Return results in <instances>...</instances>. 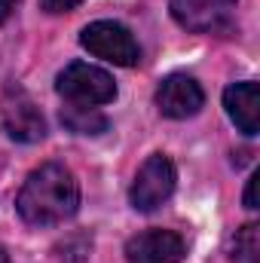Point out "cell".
<instances>
[{
    "mask_svg": "<svg viewBox=\"0 0 260 263\" xmlns=\"http://www.w3.org/2000/svg\"><path fill=\"white\" fill-rule=\"evenodd\" d=\"M80 208V184L73 172L62 162H43L34 168L18 196H15V211L28 227H55L65 223Z\"/></svg>",
    "mask_w": 260,
    "mask_h": 263,
    "instance_id": "obj_1",
    "label": "cell"
},
{
    "mask_svg": "<svg viewBox=\"0 0 260 263\" xmlns=\"http://www.w3.org/2000/svg\"><path fill=\"white\" fill-rule=\"evenodd\" d=\"M55 92L67 104L101 107V104H110L117 98V83L101 67L86 65V62H70L55 80Z\"/></svg>",
    "mask_w": 260,
    "mask_h": 263,
    "instance_id": "obj_2",
    "label": "cell"
},
{
    "mask_svg": "<svg viewBox=\"0 0 260 263\" xmlns=\"http://www.w3.org/2000/svg\"><path fill=\"white\" fill-rule=\"evenodd\" d=\"M80 46H83L89 55H95V59H101V62H110V65H117V67H135L141 62V46H138V40L132 37L129 28L120 25V22L101 18V22L86 25V28L80 31Z\"/></svg>",
    "mask_w": 260,
    "mask_h": 263,
    "instance_id": "obj_3",
    "label": "cell"
},
{
    "mask_svg": "<svg viewBox=\"0 0 260 263\" xmlns=\"http://www.w3.org/2000/svg\"><path fill=\"white\" fill-rule=\"evenodd\" d=\"M175 184H178V172H175L172 159H169V156H162V153L147 156V159H144V165L138 168V175H135L132 187H129L132 208H135V211H141V214L156 211L159 205H165V202L172 199Z\"/></svg>",
    "mask_w": 260,
    "mask_h": 263,
    "instance_id": "obj_4",
    "label": "cell"
},
{
    "mask_svg": "<svg viewBox=\"0 0 260 263\" xmlns=\"http://www.w3.org/2000/svg\"><path fill=\"white\" fill-rule=\"evenodd\" d=\"M3 129L18 144H37L46 138V120H43L40 107L15 83H9L3 92Z\"/></svg>",
    "mask_w": 260,
    "mask_h": 263,
    "instance_id": "obj_5",
    "label": "cell"
},
{
    "mask_svg": "<svg viewBox=\"0 0 260 263\" xmlns=\"http://www.w3.org/2000/svg\"><path fill=\"white\" fill-rule=\"evenodd\" d=\"M169 9L190 34H220L230 28L236 0H169Z\"/></svg>",
    "mask_w": 260,
    "mask_h": 263,
    "instance_id": "obj_6",
    "label": "cell"
},
{
    "mask_svg": "<svg viewBox=\"0 0 260 263\" xmlns=\"http://www.w3.org/2000/svg\"><path fill=\"white\" fill-rule=\"evenodd\" d=\"M156 107L162 117L169 120H190L205 107V92L187 73H169L165 80H159L156 89Z\"/></svg>",
    "mask_w": 260,
    "mask_h": 263,
    "instance_id": "obj_7",
    "label": "cell"
},
{
    "mask_svg": "<svg viewBox=\"0 0 260 263\" xmlns=\"http://www.w3.org/2000/svg\"><path fill=\"white\" fill-rule=\"evenodd\" d=\"M187 257V245L175 230H144L126 242L129 263H181Z\"/></svg>",
    "mask_w": 260,
    "mask_h": 263,
    "instance_id": "obj_8",
    "label": "cell"
},
{
    "mask_svg": "<svg viewBox=\"0 0 260 263\" xmlns=\"http://www.w3.org/2000/svg\"><path fill=\"white\" fill-rule=\"evenodd\" d=\"M224 107H227V117L236 123V129L242 132V135L254 138L260 132V86L254 80L227 86Z\"/></svg>",
    "mask_w": 260,
    "mask_h": 263,
    "instance_id": "obj_9",
    "label": "cell"
},
{
    "mask_svg": "<svg viewBox=\"0 0 260 263\" xmlns=\"http://www.w3.org/2000/svg\"><path fill=\"white\" fill-rule=\"evenodd\" d=\"M62 126L73 135H101L107 132V117L98 107H80V104H65L62 107Z\"/></svg>",
    "mask_w": 260,
    "mask_h": 263,
    "instance_id": "obj_10",
    "label": "cell"
},
{
    "mask_svg": "<svg viewBox=\"0 0 260 263\" xmlns=\"http://www.w3.org/2000/svg\"><path fill=\"white\" fill-rule=\"evenodd\" d=\"M260 239H257V223H245L236 239H233V260L236 263H257Z\"/></svg>",
    "mask_w": 260,
    "mask_h": 263,
    "instance_id": "obj_11",
    "label": "cell"
},
{
    "mask_svg": "<svg viewBox=\"0 0 260 263\" xmlns=\"http://www.w3.org/2000/svg\"><path fill=\"white\" fill-rule=\"evenodd\" d=\"M89 251H92V239L83 236V233L67 236L65 242L55 245V254H59V260L62 263H83L86 257H89Z\"/></svg>",
    "mask_w": 260,
    "mask_h": 263,
    "instance_id": "obj_12",
    "label": "cell"
},
{
    "mask_svg": "<svg viewBox=\"0 0 260 263\" xmlns=\"http://www.w3.org/2000/svg\"><path fill=\"white\" fill-rule=\"evenodd\" d=\"M83 0H40V6H43V12H49V15H62V12H70V9H77Z\"/></svg>",
    "mask_w": 260,
    "mask_h": 263,
    "instance_id": "obj_13",
    "label": "cell"
},
{
    "mask_svg": "<svg viewBox=\"0 0 260 263\" xmlns=\"http://www.w3.org/2000/svg\"><path fill=\"white\" fill-rule=\"evenodd\" d=\"M257 175H251V178H248V187H245V208H251V211H254V208H257Z\"/></svg>",
    "mask_w": 260,
    "mask_h": 263,
    "instance_id": "obj_14",
    "label": "cell"
},
{
    "mask_svg": "<svg viewBox=\"0 0 260 263\" xmlns=\"http://www.w3.org/2000/svg\"><path fill=\"white\" fill-rule=\"evenodd\" d=\"M15 6H18V0H0V25H6V22L12 18Z\"/></svg>",
    "mask_w": 260,
    "mask_h": 263,
    "instance_id": "obj_15",
    "label": "cell"
}]
</instances>
